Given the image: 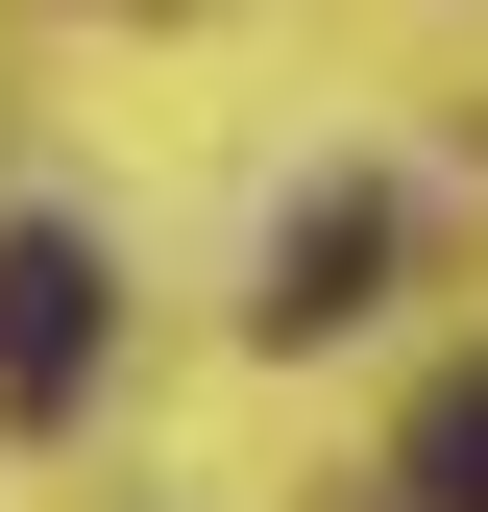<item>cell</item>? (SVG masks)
I'll list each match as a JSON object with an SVG mask.
<instances>
[{
  "mask_svg": "<svg viewBox=\"0 0 488 512\" xmlns=\"http://www.w3.org/2000/svg\"><path fill=\"white\" fill-rule=\"evenodd\" d=\"M74 391H98V244H74V220H25V244H0V415L49 439Z\"/></svg>",
  "mask_w": 488,
  "mask_h": 512,
  "instance_id": "obj_1",
  "label": "cell"
},
{
  "mask_svg": "<svg viewBox=\"0 0 488 512\" xmlns=\"http://www.w3.org/2000/svg\"><path fill=\"white\" fill-rule=\"evenodd\" d=\"M415 512H488V366H440V391H415V464H391Z\"/></svg>",
  "mask_w": 488,
  "mask_h": 512,
  "instance_id": "obj_3",
  "label": "cell"
},
{
  "mask_svg": "<svg viewBox=\"0 0 488 512\" xmlns=\"http://www.w3.org/2000/svg\"><path fill=\"white\" fill-rule=\"evenodd\" d=\"M366 269H391V220H366V196H318V220L269 244V293H244V317H269V342H342V317H366Z\"/></svg>",
  "mask_w": 488,
  "mask_h": 512,
  "instance_id": "obj_2",
  "label": "cell"
}]
</instances>
